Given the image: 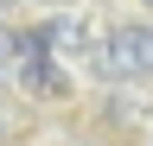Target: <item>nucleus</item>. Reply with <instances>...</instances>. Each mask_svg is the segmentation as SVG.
I'll return each mask as SVG.
<instances>
[{
	"label": "nucleus",
	"instance_id": "obj_3",
	"mask_svg": "<svg viewBox=\"0 0 153 146\" xmlns=\"http://www.w3.org/2000/svg\"><path fill=\"white\" fill-rule=\"evenodd\" d=\"M0 134H7V127H0Z\"/></svg>",
	"mask_w": 153,
	"mask_h": 146
},
{
	"label": "nucleus",
	"instance_id": "obj_4",
	"mask_svg": "<svg viewBox=\"0 0 153 146\" xmlns=\"http://www.w3.org/2000/svg\"><path fill=\"white\" fill-rule=\"evenodd\" d=\"M147 7H153V0H147Z\"/></svg>",
	"mask_w": 153,
	"mask_h": 146
},
{
	"label": "nucleus",
	"instance_id": "obj_1",
	"mask_svg": "<svg viewBox=\"0 0 153 146\" xmlns=\"http://www.w3.org/2000/svg\"><path fill=\"white\" fill-rule=\"evenodd\" d=\"M108 70L115 76H153V26H115L108 32Z\"/></svg>",
	"mask_w": 153,
	"mask_h": 146
},
{
	"label": "nucleus",
	"instance_id": "obj_2",
	"mask_svg": "<svg viewBox=\"0 0 153 146\" xmlns=\"http://www.w3.org/2000/svg\"><path fill=\"white\" fill-rule=\"evenodd\" d=\"M13 64H19V32H0V76L13 83Z\"/></svg>",
	"mask_w": 153,
	"mask_h": 146
}]
</instances>
